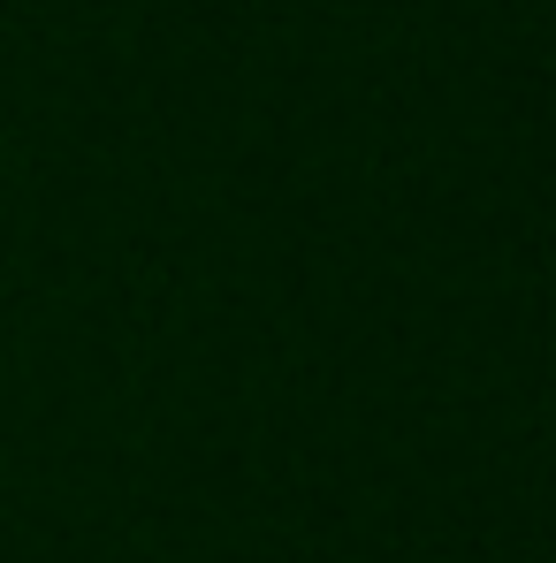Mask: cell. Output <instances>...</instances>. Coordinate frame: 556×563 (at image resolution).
Listing matches in <instances>:
<instances>
[]
</instances>
